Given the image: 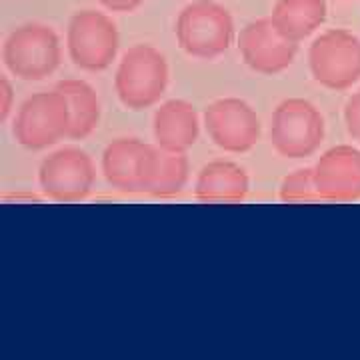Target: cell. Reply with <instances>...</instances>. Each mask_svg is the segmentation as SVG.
I'll return each mask as SVG.
<instances>
[{
    "label": "cell",
    "mask_w": 360,
    "mask_h": 360,
    "mask_svg": "<svg viewBox=\"0 0 360 360\" xmlns=\"http://www.w3.org/2000/svg\"><path fill=\"white\" fill-rule=\"evenodd\" d=\"M248 194V176L234 162L214 160L196 179V198L205 205H236Z\"/></svg>",
    "instance_id": "14"
},
{
    "label": "cell",
    "mask_w": 360,
    "mask_h": 360,
    "mask_svg": "<svg viewBox=\"0 0 360 360\" xmlns=\"http://www.w3.org/2000/svg\"><path fill=\"white\" fill-rule=\"evenodd\" d=\"M238 49L252 70L260 75H276L295 63L298 42L286 39L272 18H260L240 30Z\"/></svg>",
    "instance_id": "11"
},
{
    "label": "cell",
    "mask_w": 360,
    "mask_h": 360,
    "mask_svg": "<svg viewBox=\"0 0 360 360\" xmlns=\"http://www.w3.org/2000/svg\"><path fill=\"white\" fill-rule=\"evenodd\" d=\"M309 65L322 86L348 89L360 78V40L347 30H328L312 42Z\"/></svg>",
    "instance_id": "7"
},
{
    "label": "cell",
    "mask_w": 360,
    "mask_h": 360,
    "mask_svg": "<svg viewBox=\"0 0 360 360\" xmlns=\"http://www.w3.org/2000/svg\"><path fill=\"white\" fill-rule=\"evenodd\" d=\"M188 180V158L184 153H170L165 148H156L153 176L146 193L156 198H170L184 188Z\"/></svg>",
    "instance_id": "17"
},
{
    "label": "cell",
    "mask_w": 360,
    "mask_h": 360,
    "mask_svg": "<svg viewBox=\"0 0 360 360\" xmlns=\"http://www.w3.org/2000/svg\"><path fill=\"white\" fill-rule=\"evenodd\" d=\"M155 158V146L139 139H116L103 155L104 179L120 193H146Z\"/></svg>",
    "instance_id": "10"
},
{
    "label": "cell",
    "mask_w": 360,
    "mask_h": 360,
    "mask_svg": "<svg viewBox=\"0 0 360 360\" xmlns=\"http://www.w3.org/2000/svg\"><path fill=\"white\" fill-rule=\"evenodd\" d=\"M4 63L14 77L42 80L60 65V42L51 26L30 22L18 26L4 42Z\"/></svg>",
    "instance_id": "3"
},
{
    "label": "cell",
    "mask_w": 360,
    "mask_h": 360,
    "mask_svg": "<svg viewBox=\"0 0 360 360\" xmlns=\"http://www.w3.org/2000/svg\"><path fill=\"white\" fill-rule=\"evenodd\" d=\"M345 122H347V130L352 136V141L360 142V90L348 98L347 108H345Z\"/></svg>",
    "instance_id": "19"
},
{
    "label": "cell",
    "mask_w": 360,
    "mask_h": 360,
    "mask_svg": "<svg viewBox=\"0 0 360 360\" xmlns=\"http://www.w3.org/2000/svg\"><path fill=\"white\" fill-rule=\"evenodd\" d=\"M13 86L8 78H0V120L4 122L8 118V112L13 108Z\"/></svg>",
    "instance_id": "20"
},
{
    "label": "cell",
    "mask_w": 360,
    "mask_h": 360,
    "mask_svg": "<svg viewBox=\"0 0 360 360\" xmlns=\"http://www.w3.org/2000/svg\"><path fill=\"white\" fill-rule=\"evenodd\" d=\"M272 22L286 39L300 42L324 22V0H278L272 8Z\"/></svg>",
    "instance_id": "15"
},
{
    "label": "cell",
    "mask_w": 360,
    "mask_h": 360,
    "mask_svg": "<svg viewBox=\"0 0 360 360\" xmlns=\"http://www.w3.org/2000/svg\"><path fill=\"white\" fill-rule=\"evenodd\" d=\"M98 2L112 13H132L141 6L144 0H98Z\"/></svg>",
    "instance_id": "21"
},
{
    "label": "cell",
    "mask_w": 360,
    "mask_h": 360,
    "mask_svg": "<svg viewBox=\"0 0 360 360\" xmlns=\"http://www.w3.org/2000/svg\"><path fill=\"white\" fill-rule=\"evenodd\" d=\"M205 124L212 142L226 153H246L260 139L255 108L240 98H220L205 110Z\"/></svg>",
    "instance_id": "9"
},
{
    "label": "cell",
    "mask_w": 360,
    "mask_h": 360,
    "mask_svg": "<svg viewBox=\"0 0 360 360\" xmlns=\"http://www.w3.org/2000/svg\"><path fill=\"white\" fill-rule=\"evenodd\" d=\"M281 200L286 205H310L321 202L322 196L316 188L314 168H302L286 176L281 186Z\"/></svg>",
    "instance_id": "18"
},
{
    "label": "cell",
    "mask_w": 360,
    "mask_h": 360,
    "mask_svg": "<svg viewBox=\"0 0 360 360\" xmlns=\"http://www.w3.org/2000/svg\"><path fill=\"white\" fill-rule=\"evenodd\" d=\"M168 84L167 58L150 44H136L124 52L116 70L115 89L120 103L142 110L160 101Z\"/></svg>",
    "instance_id": "1"
},
{
    "label": "cell",
    "mask_w": 360,
    "mask_h": 360,
    "mask_svg": "<svg viewBox=\"0 0 360 360\" xmlns=\"http://www.w3.org/2000/svg\"><path fill=\"white\" fill-rule=\"evenodd\" d=\"M70 108L65 94L54 89L26 98L14 122V139L30 150H42L68 136Z\"/></svg>",
    "instance_id": "5"
},
{
    "label": "cell",
    "mask_w": 360,
    "mask_h": 360,
    "mask_svg": "<svg viewBox=\"0 0 360 360\" xmlns=\"http://www.w3.org/2000/svg\"><path fill=\"white\" fill-rule=\"evenodd\" d=\"M198 115L186 101H168L155 115V139L160 148L186 153L198 141Z\"/></svg>",
    "instance_id": "13"
},
{
    "label": "cell",
    "mask_w": 360,
    "mask_h": 360,
    "mask_svg": "<svg viewBox=\"0 0 360 360\" xmlns=\"http://www.w3.org/2000/svg\"><path fill=\"white\" fill-rule=\"evenodd\" d=\"M314 180L322 200L350 202L360 198V150L335 146L321 156L314 167Z\"/></svg>",
    "instance_id": "12"
},
{
    "label": "cell",
    "mask_w": 360,
    "mask_h": 360,
    "mask_svg": "<svg viewBox=\"0 0 360 360\" xmlns=\"http://www.w3.org/2000/svg\"><path fill=\"white\" fill-rule=\"evenodd\" d=\"M56 90L63 92L70 108V129L68 139L82 141L101 120V104L98 96L84 80H63L56 84Z\"/></svg>",
    "instance_id": "16"
},
{
    "label": "cell",
    "mask_w": 360,
    "mask_h": 360,
    "mask_svg": "<svg viewBox=\"0 0 360 360\" xmlns=\"http://www.w3.org/2000/svg\"><path fill=\"white\" fill-rule=\"evenodd\" d=\"M66 44L72 63L84 70L96 72L112 65L120 37L116 25L103 13L82 11L68 22Z\"/></svg>",
    "instance_id": "6"
},
{
    "label": "cell",
    "mask_w": 360,
    "mask_h": 360,
    "mask_svg": "<svg viewBox=\"0 0 360 360\" xmlns=\"http://www.w3.org/2000/svg\"><path fill=\"white\" fill-rule=\"evenodd\" d=\"M42 193L54 202H78L94 184V165L80 148H60L42 160L39 170Z\"/></svg>",
    "instance_id": "8"
},
{
    "label": "cell",
    "mask_w": 360,
    "mask_h": 360,
    "mask_svg": "<svg viewBox=\"0 0 360 360\" xmlns=\"http://www.w3.org/2000/svg\"><path fill=\"white\" fill-rule=\"evenodd\" d=\"M324 139V120L319 108L302 98H288L272 115L270 141L284 158H307L314 155Z\"/></svg>",
    "instance_id": "4"
},
{
    "label": "cell",
    "mask_w": 360,
    "mask_h": 360,
    "mask_svg": "<svg viewBox=\"0 0 360 360\" xmlns=\"http://www.w3.org/2000/svg\"><path fill=\"white\" fill-rule=\"evenodd\" d=\"M176 39L180 49L191 56L217 58L231 49L234 39L232 16L212 0H196L179 14Z\"/></svg>",
    "instance_id": "2"
}]
</instances>
